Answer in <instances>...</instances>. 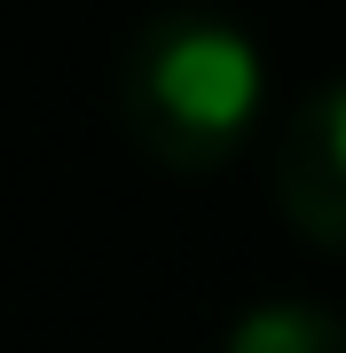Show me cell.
<instances>
[{"instance_id": "6da1fadb", "label": "cell", "mask_w": 346, "mask_h": 353, "mask_svg": "<svg viewBox=\"0 0 346 353\" xmlns=\"http://www.w3.org/2000/svg\"><path fill=\"white\" fill-rule=\"evenodd\" d=\"M260 102H268V63L252 32L205 8L150 16L126 55H118V118L134 150L166 173H213L244 150Z\"/></svg>"}, {"instance_id": "7a4b0ae2", "label": "cell", "mask_w": 346, "mask_h": 353, "mask_svg": "<svg viewBox=\"0 0 346 353\" xmlns=\"http://www.w3.org/2000/svg\"><path fill=\"white\" fill-rule=\"evenodd\" d=\"M276 204L323 252H346V79L291 110L276 150Z\"/></svg>"}, {"instance_id": "3957f363", "label": "cell", "mask_w": 346, "mask_h": 353, "mask_svg": "<svg viewBox=\"0 0 346 353\" xmlns=\"http://www.w3.org/2000/svg\"><path fill=\"white\" fill-rule=\"evenodd\" d=\"M220 353H346V322L331 306H299V299H260L229 322Z\"/></svg>"}]
</instances>
